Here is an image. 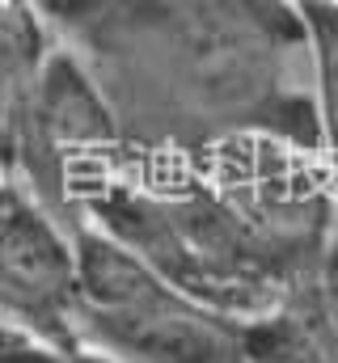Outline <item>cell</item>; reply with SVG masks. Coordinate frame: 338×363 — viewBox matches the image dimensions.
<instances>
[{
    "mask_svg": "<svg viewBox=\"0 0 338 363\" xmlns=\"http://www.w3.org/2000/svg\"><path fill=\"white\" fill-rule=\"evenodd\" d=\"M334 233H338V207H334Z\"/></svg>",
    "mask_w": 338,
    "mask_h": 363,
    "instance_id": "cell-6",
    "label": "cell"
},
{
    "mask_svg": "<svg viewBox=\"0 0 338 363\" xmlns=\"http://www.w3.org/2000/svg\"><path fill=\"white\" fill-rule=\"evenodd\" d=\"M72 237L81 347L119 363H250V321L195 300L93 224Z\"/></svg>",
    "mask_w": 338,
    "mask_h": 363,
    "instance_id": "cell-1",
    "label": "cell"
},
{
    "mask_svg": "<svg viewBox=\"0 0 338 363\" xmlns=\"http://www.w3.org/2000/svg\"><path fill=\"white\" fill-rule=\"evenodd\" d=\"M30 363H119V359H110V355H102V351H93V347H72V351H43L38 359H30Z\"/></svg>",
    "mask_w": 338,
    "mask_h": 363,
    "instance_id": "cell-5",
    "label": "cell"
},
{
    "mask_svg": "<svg viewBox=\"0 0 338 363\" xmlns=\"http://www.w3.org/2000/svg\"><path fill=\"white\" fill-rule=\"evenodd\" d=\"M77 228L13 178L0 194V317L47 347H81Z\"/></svg>",
    "mask_w": 338,
    "mask_h": 363,
    "instance_id": "cell-2",
    "label": "cell"
},
{
    "mask_svg": "<svg viewBox=\"0 0 338 363\" xmlns=\"http://www.w3.org/2000/svg\"><path fill=\"white\" fill-rule=\"evenodd\" d=\"M309 291H313V304H317L326 330L334 334V342H338V233L330 237V245L317 258V271L309 279Z\"/></svg>",
    "mask_w": 338,
    "mask_h": 363,
    "instance_id": "cell-4",
    "label": "cell"
},
{
    "mask_svg": "<svg viewBox=\"0 0 338 363\" xmlns=\"http://www.w3.org/2000/svg\"><path fill=\"white\" fill-rule=\"evenodd\" d=\"M292 4H296L300 30H305L317 144H322V165L330 174L338 207V0H292Z\"/></svg>",
    "mask_w": 338,
    "mask_h": 363,
    "instance_id": "cell-3",
    "label": "cell"
}]
</instances>
